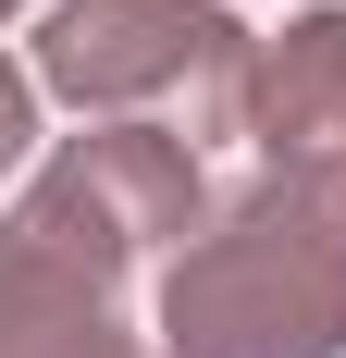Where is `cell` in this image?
Wrapping results in <instances>:
<instances>
[{"instance_id":"obj_5","label":"cell","mask_w":346,"mask_h":358,"mask_svg":"<svg viewBox=\"0 0 346 358\" xmlns=\"http://www.w3.org/2000/svg\"><path fill=\"white\" fill-rule=\"evenodd\" d=\"M25 136H37V74H25V62H0V173L25 161Z\"/></svg>"},{"instance_id":"obj_2","label":"cell","mask_w":346,"mask_h":358,"mask_svg":"<svg viewBox=\"0 0 346 358\" xmlns=\"http://www.w3.org/2000/svg\"><path fill=\"white\" fill-rule=\"evenodd\" d=\"M173 358H346V173L260 161L161 272Z\"/></svg>"},{"instance_id":"obj_6","label":"cell","mask_w":346,"mask_h":358,"mask_svg":"<svg viewBox=\"0 0 346 358\" xmlns=\"http://www.w3.org/2000/svg\"><path fill=\"white\" fill-rule=\"evenodd\" d=\"M0 13H25V0H0Z\"/></svg>"},{"instance_id":"obj_1","label":"cell","mask_w":346,"mask_h":358,"mask_svg":"<svg viewBox=\"0 0 346 358\" xmlns=\"http://www.w3.org/2000/svg\"><path fill=\"white\" fill-rule=\"evenodd\" d=\"M198 222H210V173L186 136L161 124L62 136L0 222V358H173L161 334L124 322V285Z\"/></svg>"},{"instance_id":"obj_4","label":"cell","mask_w":346,"mask_h":358,"mask_svg":"<svg viewBox=\"0 0 346 358\" xmlns=\"http://www.w3.org/2000/svg\"><path fill=\"white\" fill-rule=\"evenodd\" d=\"M247 136H260V161H297V173H346V0L297 13L284 37H260Z\"/></svg>"},{"instance_id":"obj_3","label":"cell","mask_w":346,"mask_h":358,"mask_svg":"<svg viewBox=\"0 0 346 358\" xmlns=\"http://www.w3.org/2000/svg\"><path fill=\"white\" fill-rule=\"evenodd\" d=\"M37 87L74 111H137L161 136L210 148L247 136V87H260V37L223 0H62L37 25Z\"/></svg>"}]
</instances>
